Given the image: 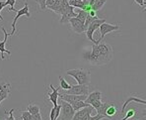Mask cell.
Masks as SVG:
<instances>
[{
  "instance_id": "cell-1",
  "label": "cell",
  "mask_w": 146,
  "mask_h": 120,
  "mask_svg": "<svg viewBox=\"0 0 146 120\" xmlns=\"http://www.w3.org/2000/svg\"><path fill=\"white\" fill-rule=\"evenodd\" d=\"M113 57V47L107 43L94 44L91 51L83 54V58L92 66L107 65Z\"/></svg>"
},
{
  "instance_id": "cell-2",
  "label": "cell",
  "mask_w": 146,
  "mask_h": 120,
  "mask_svg": "<svg viewBox=\"0 0 146 120\" xmlns=\"http://www.w3.org/2000/svg\"><path fill=\"white\" fill-rule=\"evenodd\" d=\"M67 76L74 78L78 84L89 85L91 82V72L89 70L85 68H76V70H69L66 72Z\"/></svg>"
},
{
  "instance_id": "cell-3",
  "label": "cell",
  "mask_w": 146,
  "mask_h": 120,
  "mask_svg": "<svg viewBox=\"0 0 146 120\" xmlns=\"http://www.w3.org/2000/svg\"><path fill=\"white\" fill-rule=\"evenodd\" d=\"M9 11H15L17 13V15L14 17V19H13V22H12V32L10 33V36H13L15 33H16V23H17V20H18V19L20 18L21 16H26V17H28V18H30V17H31V13H30V11H29V5H28L27 2H26L25 6L22 8V9L17 10L16 8H9Z\"/></svg>"
},
{
  "instance_id": "cell-4",
  "label": "cell",
  "mask_w": 146,
  "mask_h": 120,
  "mask_svg": "<svg viewBox=\"0 0 146 120\" xmlns=\"http://www.w3.org/2000/svg\"><path fill=\"white\" fill-rule=\"evenodd\" d=\"M61 112L59 115V120H73L75 114V110L73 109L72 105L68 103L67 101L61 100Z\"/></svg>"
},
{
  "instance_id": "cell-5",
  "label": "cell",
  "mask_w": 146,
  "mask_h": 120,
  "mask_svg": "<svg viewBox=\"0 0 146 120\" xmlns=\"http://www.w3.org/2000/svg\"><path fill=\"white\" fill-rule=\"evenodd\" d=\"M105 22H106V19H99L98 18V19H96V20H94L93 22L88 26L87 30H86V37L88 38V40L91 41L93 44H96V42H97V41H95L93 38L94 33H95L96 30L99 29L101 25Z\"/></svg>"
},
{
  "instance_id": "cell-6",
  "label": "cell",
  "mask_w": 146,
  "mask_h": 120,
  "mask_svg": "<svg viewBox=\"0 0 146 120\" xmlns=\"http://www.w3.org/2000/svg\"><path fill=\"white\" fill-rule=\"evenodd\" d=\"M99 29H100L101 37H100V39L96 42V44H100L107 34L111 33V32H113V31H117V30L119 29V25H113V24H110V23L105 22L101 25Z\"/></svg>"
},
{
  "instance_id": "cell-7",
  "label": "cell",
  "mask_w": 146,
  "mask_h": 120,
  "mask_svg": "<svg viewBox=\"0 0 146 120\" xmlns=\"http://www.w3.org/2000/svg\"><path fill=\"white\" fill-rule=\"evenodd\" d=\"M67 94H75V95H88L89 94V85L78 84L72 85L71 88L66 91Z\"/></svg>"
},
{
  "instance_id": "cell-8",
  "label": "cell",
  "mask_w": 146,
  "mask_h": 120,
  "mask_svg": "<svg viewBox=\"0 0 146 120\" xmlns=\"http://www.w3.org/2000/svg\"><path fill=\"white\" fill-rule=\"evenodd\" d=\"M69 23L71 24V28H72V30L75 32V33L81 34V33H83V32L86 31L85 23L82 22L81 20H79L77 17H73V18L70 19Z\"/></svg>"
},
{
  "instance_id": "cell-9",
  "label": "cell",
  "mask_w": 146,
  "mask_h": 120,
  "mask_svg": "<svg viewBox=\"0 0 146 120\" xmlns=\"http://www.w3.org/2000/svg\"><path fill=\"white\" fill-rule=\"evenodd\" d=\"M1 29H2V31L4 32V39L0 42V56H1V60H4L5 59V57H4V54L5 53H7L9 56L11 55V52L5 48L6 42H7V40H8V36H9L10 34L7 33V31H6L4 27H1Z\"/></svg>"
},
{
  "instance_id": "cell-10",
  "label": "cell",
  "mask_w": 146,
  "mask_h": 120,
  "mask_svg": "<svg viewBox=\"0 0 146 120\" xmlns=\"http://www.w3.org/2000/svg\"><path fill=\"white\" fill-rule=\"evenodd\" d=\"M77 16V13L74 12V7L73 6H70L69 8L67 9V11L64 12L63 14L61 15V19H60V24H65V23L69 22V20L73 17H76Z\"/></svg>"
},
{
  "instance_id": "cell-11",
  "label": "cell",
  "mask_w": 146,
  "mask_h": 120,
  "mask_svg": "<svg viewBox=\"0 0 146 120\" xmlns=\"http://www.w3.org/2000/svg\"><path fill=\"white\" fill-rule=\"evenodd\" d=\"M94 109H95V108H94L93 106L89 105L87 107H84V108L80 109V110L76 111V112H75V114H74V117H73V120H81L86 114L93 112Z\"/></svg>"
},
{
  "instance_id": "cell-12",
  "label": "cell",
  "mask_w": 146,
  "mask_h": 120,
  "mask_svg": "<svg viewBox=\"0 0 146 120\" xmlns=\"http://www.w3.org/2000/svg\"><path fill=\"white\" fill-rule=\"evenodd\" d=\"M10 83H4V84H0V104L3 100L9 97L10 94Z\"/></svg>"
},
{
  "instance_id": "cell-13",
  "label": "cell",
  "mask_w": 146,
  "mask_h": 120,
  "mask_svg": "<svg viewBox=\"0 0 146 120\" xmlns=\"http://www.w3.org/2000/svg\"><path fill=\"white\" fill-rule=\"evenodd\" d=\"M49 87L52 89V93H48V99L49 101L52 102L53 106H56L57 105V99L59 97V93H58V89L59 88H55L52 84H49Z\"/></svg>"
},
{
  "instance_id": "cell-14",
  "label": "cell",
  "mask_w": 146,
  "mask_h": 120,
  "mask_svg": "<svg viewBox=\"0 0 146 120\" xmlns=\"http://www.w3.org/2000/svg\"><path fill=\"white\" fill-rule=\"evenodd\" d=\"M117 114V106H115L113 103H110V102H109L108 106H107V109H106V117H107V119H108V118H113V117H115Z\"/></svg>"
},
{
  "instance_id": "cell-15",
  "label": "cell",
  "mask_w": 146,
  "mask_h": 120,
  "mask_svg": "<svg viewBox=\"0 0 146 120\" xmlns=\"http://www.w3.org/2000/svg\"><path fill=\"white\" fill-rule=\"evenodd\" d=\"M101 99H102V93H100V91H93V93L88 94L87 98L85 99V102L90 104L94 100H101Z\"/></svg>"
},
{
  "instance_id": "cell-16",
  "label": "cell",
  "mask_w": 146,
  "mask_h": 120,
  "mask_svg": "<svg viewBox=\"0 0 146 120\" xmlns=\"http://www.w3.org/2000/svg\"><path fill=\"white\" fill-rule=\"evenodd\" d=\"M71 105H72L73 109H74L75 111H78V110H80V109L84 108V107L89 106L90 104L86 103V102L84 101V100H79V101H75V102H73V103L71 104Z\"/></svg>"
},
{
  "instance_id": "cell-17",
  "label": "cell",
  "mask_w": 146,
  "mask_h": 120,
  "mask_svg": "<svg viewBox=\"0 0 146 120\" xmlns=\"http://www.w3.org/2000/svg\"><path fill=\"white\" fill-rule=\"evenodd\" d=\"M27 110L31 113L32 115H36V114H38L40 113V107H38L36 104H29L27 107Z\"/></svg>"
},
{
  "instance_id": "cell-18",
  "label": "cell",
  "mask_w": 146,
  "mask_h": 120,
  "mask_svg": "<svg viewBox=\"0 0 146 120\" xmlns=\"http://www.w3.org/2000/svg\"><path fill=\"white\" fill-rule=\"evenodd\" d=\"M106 2H107V0H96L93 5H92V9L95 10V11H98V10L102 9V7L105 5Z\"/></svg>"
},
{
  "instance_id": "cell-19",
  "label": "cell",
  "mask_w": 146,
  "mask_h": 120,
  "mask_svg": "<svg viewBox=\"0 0 146 120\" xmlns=\"http://www.w3.org/2000/svg\"><path fill=\"white\" fill-rule=\"evenodd\" d=\"M87 16H88V12L87 11H85V10H83V9H79V11L77 12V16L76 17L79 19V20H81L82 22L85 23Z\"/></svg>"
},
{
  "instance_id": "cell-20",
  "label": "cell",
  "mask_w": 146,
  "mask_h": 120,
  "mask_svg": "<svg viewBox=\"0 0 146 120\" xmlns=\"http://www.w3.org/2000/svg\"><path fill=\"white\" fill-rule=\"evenodd\" d=\"M59 81H60V88L64 89V91H68V89L71 88L72 85L69 84L62 76H59Z\"/></svg>"
},
{
  "instance_id": "cell-21",
  "label": "cell",
  "mask_w": 146,
  "mask_h": 120,
  "mask_svg": "<svg viewBox=\"0 0 146 120\" xmlns=\"http://www.w3.org/2000/svg\"><path fill=\"white\" fill-rule=\"evenodd\" d=\"M108 103H109V102H104V103H103L102 105H101L97 109V112L99 113V114L104 115V116L106 117V109H107V106H108ZM106 118H107V117H106Z\"/></svg>"
},
{
  "instance_id": "cell-22",
  "label": "cell",
  "mask_w": 146,
  "mask_h": 120,
  "mask_svg": "<svg viewBox=\"0 0 146 120\" xmlns=\"http://www.w3.org/2000/svg\"><path fill=\"white\" fill-rule=\"evenodd\" d=\"M136 113H137L136 110H134V109H129V110H127V112H126L125 116H124L122 119H119V120H128V119L132 118Z\"/></svg>"
},
{
  "instance_id": "cell-23",
  "label": "cell",
  "mask_w": 146,
  "mask_h": 120,
  "mask_svg": "<svg viewBox=\"0 0 146 120\" xmlns=\"http://www.w3.org/2000/svg\"><path fill=\"white\" fill-rule=\"evenodd\" d=\"M32 118H33V115L28 110L23 111L22 115H21V117H20V119H22V120H32Z\"/></svg>"
},
{
  "instance_id": "cell-24",
  "label": "cell",
  "mask_w": 146,
  "mask_h": 120,
  "mask_svg": "<svg viewBox=\"0 0 146 120\" xmlns=\"http://www.w3.org/2000/svg\"><path fill=\"white\" fill-rule=\"evenodd\" d=\"M46 1H48V0H36V2L38 4V5H40V8L42 10H46Z\"/></svg>"
},
{
  "instance_id": "cell-25",
  "label": "cell",
  "mask_w": 146,
  "mask_h": 120,
  "mask_svg": "<svg viewBox=\"0 0 146 120\" xmlns=\"http://www.w3.org/2000/svg\"><path fill=\"white\" fill-rule=\"evenodd\" d=\"M55 114H56V107L53 106L50 110V113H49V120H56L55 119Z\"/></svg>"
},
{
  "instance_id": "cell-26",
  "label": "cell",
  "mask_w": 146,
  "mask_h": 120,
  "mask_svg": "<svg viewBox=\"0 0 146 120\" xmlns=\"http://www.w3.org/2000/svg\"><path fill=\"white\" fill-rule=\"evenodd\" d=\"M102 104H103V102L101 101V100H94V101H92L91 103H90V105H92L95 109H98Z\"/></svg>"
},
{
  "instance_id": "cell-27",
  "label": "cell",
  "mask_w": 146,
  "mask_h": 120,
  "mask_svg": "<svg viewBox=\"0 0 146 120\" xmlns=\"http://www.w3.org/2000/svg\"><path fill=\"white\" fill-rule=\"evenodd\" d=\"M105 119H107L106 117L104 115L99 114V113H97V115H95V116H91V118H90V120H105Z\"/></svg>"
},
{
  "instance_id": "cell-28",
  "label": "cell",
  "mask_w": 146,
  "mask_h": 120,
  "mask_svg": "<svg viewBox=\"0 0 146 120\" xmlns=\"http://www.w3.org/2000/svg\"><path fill=\"white\" fill-rule=\"evenodd\" d=\"M6 2H4V1H0V20H2V16H1V11L4 9V7H6Z\"/></svg>"
},
{
  "instance_id": "cell-29",
  "label": "cell",
  "mask_w": 146,
  "mask_h": 120,
  "mask_svg": "<svg viewBox=\"0 0 146 120\" xmlns=\"http://www.w3.org/2000/svg\"><path fill=\"white\" fill-rule=\"evenodd\" d=\"M6 5H10L11 8H14V5L16 3V0H6Z\"/></svg>"
},
{
  "instance_id": "cell-30",
  "label": "cell",
  "mask_w": 146,
  "mask_h": 120,
  "mask_svg": "<svg viewBox=\"0 0 146 120\" xmlns=\"http://www.w3.org/2000/svg\"><path fill=\"white\" fill-rule=\"evenodd\" d=\"M14 111H15L14 108H12L11 110L9 111V116L7 117V119H6V120H16L14 118V116H13V113H14Z\"/></svg>"
},
{
  "instance_id": "cell-31",
  "label": "cell",
  "mask_w": 146,
  "mask_h": 120,
  "mask_svg": "<svg viewBox=\"0 0 146 120\" xmlns=\"http://www.w3.org/2000/svg\"><path fill=\"white\" fill-rule=\"evenodd\" d=\"M32 120H42L40 113H38V114H36V115H33V118H32Z\"/></svg>"
},
{
  "instance_id": "cell-32",
  "label": "cell",
  "mask_w": 146,
  "mask_h": 120,
  "mask_svg": "<svg viewBox=\"0 0 146 120\" xmlns=\"http://www.w3.org/2000/svg\"><path fill=\"white\" fill-rule=\"evenodd\" d=\"M135 2H136L137 4H139V5L141 6V7H142L143 5H144L145 4V2H144V0H134Z\"/></svg>"
},
{
  "instance_id": "cell-33",
  "label": "cell",
  "mask_w": 146,
  "mask_h": 120,
  "mask_svg": "<svg viewBox=\"0 0 146 120\" xmlns=\"http://www.w3.org/2000/svg\"><path fill=\"white\" fill-rule=\"evenodd\" d=\"M95 1H96V0H90V1H89V3L91 4V5H93V4H94V2H95Z\"/></svg>"
},
{
  "instance_id": "cell-34",
  "label": "cell",
  "mask_w": 146,
  "mask_h": 120,
  "mask_svg": "<svg viewBox=\"0 0 146 120\" xmlns=\"http://www.w3.org/2000/svg\"><path fill=\"white\" fill-rule=\"evenodd\" d=\"M141 115H142V116H146V109H145L144 111H143V112H142V114H141Z\"/></svg>"
},
{
  "instance_id": "cell-35",
  "label": "cell",
  "mask_w": 146,
  "mask_h": 120,
  "mask_svg": "<svg viewBox=\"0 0 146 120\" xmlns=\"http://www.w3.org/2000/svg\"><path fill=\"white\" fill-rule=\"evenodd\" d=\"M0 21H1V20H0Z\"/></svg>"
}]
</instances>
